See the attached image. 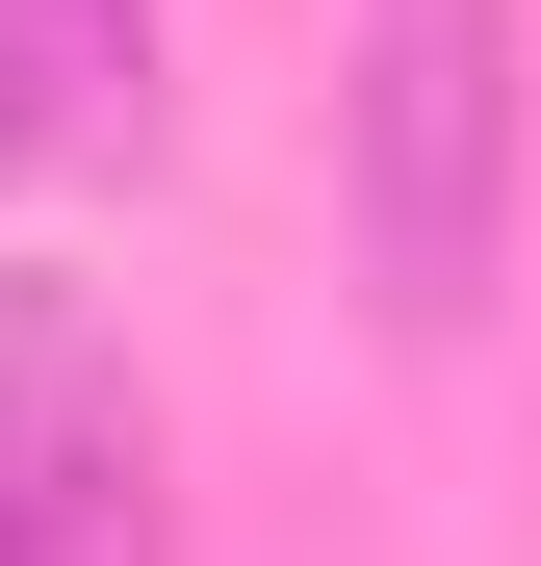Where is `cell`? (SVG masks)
Returning <instances> with one entry per match:
<instances>
[{"instance_id":"cell-3","label":"cell","mask_w":541,"mask_h":566,"mask_svg":"<svg viewBox=\"0 0 541 566\" xmlns=\"http://www.w3.org/2000/svg\"><path fill=\"white\" fill-rule=\"evenodd\" d=\"M104 77H129V0H0V180L104 129Z\"/></svg>"},{"instance_id":"cell-1","label":"cell","mask_w":541,"mask_h":566,"mask_svg":"<svg viewBox=\"0 0 541 566\" xmlns=\"http://www.w3.org/2000/svg\"><path fill=\"white\" fill-rule=\"evenodd\" d=\"M516 129H541V0H335V207H361V283L413 335L490 310Z\"/></svg>"},{"instance_id":"cell-2","label":"cell","mask_w":541,"mask_h":566,"mask_svg":"<svg viewBox=\"0 0 541 566\" xmlns=\"http://www.w3.org/2000/svg\"><path fill=\"white\" fill-rule=\"evenodd\" d=\"M0 566H155V438L52 283L0 310Z\"/></svg>"}]
</instances>
